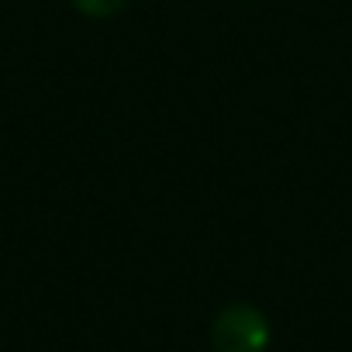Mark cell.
Wrapping results in <instances>:
<instances>
[{"instance_id": "2", "label": "cell", "mask_w": 352, "mask_h": 352, "mask_svg": "<svg viewBox=\"0 0 352 352\" xmlns=\"http://www.w3.org/2000/svg\"><path fill=\"white\" fill-rule=\"evenodd\" d=\"M128 0H73V8L87 18H114L118 11H124Z\"/></svg>"}, {"instance_id": "1", "label": "cell", "mask_w": 352, "mask_h": 352, "mask_svg": "<svg viewBox=\"0 0 352 352\" xmlns=\"http://www.w3.org/2000/svg\"><path fill=\"white\" fill-rule=\"evenodd\" d=\"M270 321L256 304H228L211 321L214 352H266Z\"/></svg>"}]
</instances>
